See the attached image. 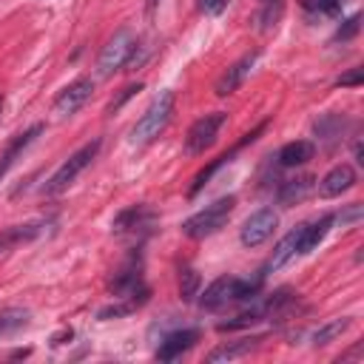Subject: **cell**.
Returning a JSON list of instances; mask_svg holds the SVG:
<instances>
[{
	"instance_id": "6",
	"label": "cell",
	"mask_w": 364,
	"mask_h": 364,
	"mask_svg": "<svg viewBox=\"0 0 364 364\" xmlns=\"http://www.w3.org/2000/svg\"><path fill=\"white\" fill-rule=\"evenodd\" d=\"M134 46H136V37H134L131 28L114 31V37H108V43L102 46V51L97 57V74L100 77H111L114 71H119L125 65V60L131 57Z\"/></svg>"
},
{
	"instance_id": "25",
	"label": "cell",
	"mask_w": 364,
	"mask_h": 364,
	"mask_svg": "<svg viewBox=\"0 0 364 364\" xmlns=\"http://www.w3.org/2000/svg\"><path fill=\"white\" fill-rule=\"evenodd\" d=\"M350 324H353V318H350V316H341V318H333V321L321 324V327H318V330L310 336L313 347H324V344L336 341L341 333H347V330H350Z\"/></svg>"
},
{
	"instance_id": "35",
	"label": "cell",
	"mask_w": 364,
	"mask_h": 364,
	"mask_svg": "<svg viewBox=\"0 0 364 364\" xmlns=\"http://www.w3.org/2000/svg\"><path fill=\"white\" fill-rule=\"evenodd\" d=\"M361 355V344H355L350 353H344V355H338V361H347V358H358Z\"/></svg>"
},
{
	"instance_id": "8",
	"label": "cell",
	"mask_w": 364,
	"mask_h": 364,
	"mask_svg": "<svg viewBox=\"0 0 364 364\" xmlns=\"http://www.w3.org/2000/svg\"><path fill=\"white\" fill-rule=\"evenodd\" d=\"M276 225H279L276 210H273V208H259V210L250 213V216L245 219V225L239 228V242H242L245 247H259V245H264V242L273 236Z\"/></svg>"
},
{
	"instance_id": "15",
	"label": "cell",
	"mask_w": 364,
	"mask_h": 364,
	"mask_svg": "<svg viewBox=\"0 0 364 364\" xmlns=\"http://www.w3.org/2000/svg\"><path fill=\"white\" fill-rule=\"evenodd\" d=\"M264 344V336H242L236 341H225L219 347H213L208 353V361L210 364H219V361H236V358H245L250 355L253 350H259Z\"/></svg>"
},
{
	"instance_id": "34",
	"label": "cell",
	"mask_w": 364,
	"mask_h": 364,
	"mask_svg": "<svg viewBox=\"0 0 364 364\" xmlns=\"http://www.w3.org/2000/svg\"><path fill=\"white\" fill-rule=\"evenodd\" d=\"M353 154H355V162H358V165H364V151H361V139H355V142H353Z\"/></svg>"
},
{
	"instance_id": "3",
	"label": "cell",
	"mask_w": 364,
	"mask_h": 364,
	"mask_svg": "<svg viewBox=\"0 0 364 364\" xmlns=\"http://www.w3.org/2000/svg\"><path fill=\"white\" fill-rule=\"evenodd\" d=\"M233 208H236V196H233V193L219 196V199H213L210 205H205L202 210H196L193 216H188V219L182 222V233H185L188 239L213 236V233H219V230L228 225Z\"/></svg>"
},
{
	"instance_id": "13",
	"label": "cell",
	"mask_w": 364,
	"mask_h": 364,
	"mask_svg": "<svg viewBox=\"0 0 364 364\" xmlns=\"http://www.w3.org/2000/svg\"><path fill=\"white\" fill-rule=\"evenodd\" d=\"M262 128H264V125L253 128L250 134H245V136H242V142H236V145H233L230 151H225V154H222V156H216V159H213V162H210L208 168H202V171H199V173L193 176V185H191L188 196H196V193H199V191H202V188H205V185L210 182V176H213V173H216L219 168H225V165H228V162H230V159H233V156H236V154H239V151H242V148H245L247 142H253V139H256V136L262 134Z\"/></svg>"
},
{
	"instance_id": "32",
	"label": "cell",
	"mask_w": 364,
	"mask_h": 364,
	"mask_svg": "<svg viewBox=\"0 0 364 364\" xmlns=\"http://www.w3.org/2000/svg\"><path fill=\"white\" fill-rule=\"evenodd\" d=\"M364 216V210H361V205L358 202H353V205H347L336 219H341V225H350V222H358Z\"/></svg>"
},
{
	"instance_id": "2",
	"label": "cell",
	"mask_w": 364,
	"mask_h": 364,
	"mask_svg": "<svg viewBox=\"0 0 364 364\" xmlns=\"http://www.w3.org/2000/svg\"><path fill=\"white\" fill-rule=\"evenodd\" d=\"M171 114H173V91H159L148 102V108L142 111V117L134 122V128H131V145H148V142H154L165 131V125L171 122Z\"/></svg>"
},
{
	"instance_id": "19",
	"label": "cell",
	"mask_w": 364,
	"mask_h": 364,
	"mask_svg": "<svg viewBox=\"0 0 364 364\" xmlns=\"http://www.w3.org/2000/svg\"><path fill=\"white\" fill-rule=\"evenodd\" d=\"M313 154H316V145L310 139H293V142H287V145L279 148L276 159H279L282 168H299V165L310 162Z\"/></svg>"
},
{
	"instance_id": "18",
	"label": "cell",
	"mask_w": 364,
	"mask_h": 364,
	"mask_svg": "<svg viewBox=\"0 0 364 364\" xmlns=\"http://www.w3.org/2000/svg\"><path fill=\"white\" fill-rule=\"evenodd\" d=\"M43 233V222H26V225H11L6 230H0V256L9 253L17 245H26L31 239H37Z\"/></svg>"
},
{
	"instance_id": "36",
	"label": "cell",
	"mask_w": 364,
	"mask_h": 364,
	"mask_svg": "<svg viewBox=\"0 0 364 364\" xmlns=\"http://www.w3.org/2000/svg\"><path fill=\"white\" fill-rule=\"evenodd\" d=\"M63 338H71V330H63V333H57V336L51 338V344H63Z\"/></svg>"
},
{
	"instance_id": "4",
	"label": "cell",
	"mask_w": 364,
	"mask_h": 364,
	"mask_svg": "<svg viewBox=\"0 0 364 364\" xmlns=\"http://www.w3.org/2000/svg\"><path fill=\"white\" fill-rule=\"evenodd\" d=\"M100 145H102L100 139H91V142H85L82 148H77V151H74V154H71V156H68V159L48 176V182L43 185V193H46V196H60L63 191H68V188L74 185V179H77V176L97 159Z\"/></svg>"
},
{
	"instance_id": "14",
	"label": "cell",
	"mask_w": 364,
	"mask_h": 364,
	"mask_svg": "<svg viewBox=\"0 0 364 364\" xmlns=\"http://www.w3.org/2000/svg\"><path fill=\"white\" fill-rule=\"evenodd\" d=\"M151 222H154V210L148 205H131V208H125V210H119L114 216L111 230L119 233V236H125V233H142V230H148Z\"/></svg>"
},
{
	"instance_id": "16",
	"label": "cell",
	"mask_w": 364,
	"mask_h": 364,
	"mask_svg": "<svg viewBox=\"0 0 364 364\" xmlns=\"http://www.w3.org/2000/svg\"><path fill=\"white\" fill-rule=\"evenodd\" d=\"M333 222H336V213H321L318 219L299 225V256H304V253L316 250V247L321 245V239L330 233Z\"/></svg>"
},
{
	"instance_id": "1",
	"label": "cell",
	"mask_w": 364,
	"mask_h": 364,
	"mask_svg": "<svg viewBox=\"0 0 364 364\" xmlns=\"http://www.w3.org/2000/svg\"><path fill=\"white\" fill-rule=\"evenodd\" d=\"M262 273L256 279H239V276H222L216 282H210L202 293H199V304L205 310H219V307H228L233 301H250L256 299L259 287H262Z\"/></svg>"
},
{
	"instance_id": "26",
	"label": "cell",
	"mask_w": 364,
	"mask_h": 364,
	"mask_svg": "<svg viewBox=\"0 0 364 364\" xmlns=\"http://www.w3.org/2000/svg\"><path fill=\"white\" fill-rule=\"evenodd\" d=\"M282 14H284V0H262L259 3V11H256L259 31H273L279 26Z\"/></svg>"
},
{
	"instance_id": "17",
	"label": "cell",
	"mask_w": 364,
	"mask_h": 364,
	"mask_svg": "<svg viewBox=\"0 0 364 364\" xmlns=\"http://www.w3.org/2000/svg\"><path fill=\"white\" fill-rule=\"evenodd\" d=\"M40 134H43V125H40V122H34L31 128H26V131L14 134V136L6 142V148H3V154H0V179L9 173V168L20 159V154H23V151H26V148L40 136Z\"/></svg>"
},
{
	"instance_id": "27",
	"label": "cell",
	"mask_w": 364,
	"mask_h": 364,
	"mask_svg": "<svg viewBox=\"0 0 364 364\" xmlns=\"http://www.w3.org/2000/svg\"><path fill=\"white\" fill-rule=\"evenodd\" d=\"M199 284H202V279L193 267L179 270V296H182V301H193L199 296Z\"/></svg>"
},
{
	"instance_id": "38",
	"label": "cell",
	"mask_w": 364,
	"mask_h": 364,
	"mask_svg": "<svg viewBox=\"0 0 364 364\" xmlns=\"http://www.w3.org/2000/svg\"><path fill=\"white\" fill-rule=\"evenodd\" d=\"M0 114H3V97H0Z\"/></svg>"
},
{
	"instance_id": "29",
	"label": "cell",
	"mask_w": 364,
	"mask_h": 364,
	"mask_svg": "<svg viewBox=\"0 0 364 364\" xmlns=\"http://www.w3.org/2000/svg\"><path fill=\"white\" fill-rule=\"evenodd\" d=\"M136 91H142V82H131V85L119 88V94L108 100V105H105V114H117V111H119V108H122V105H125V102H128V100H131Z\"/></svg>"
},
{
	"instance_id": "30",
	"label": "cell",
	"mask_w": 364,
	"mask_h": 364,
	"mask_svg": "<svg viewBox=\"0 0 364 364\" xmlns=\"http://www.w3.org/2000/svg\"><path fill=\"white\" fill-rule=\"evenodd\" d=\"M358 28H361V14L355 11L353 17H347V20L338 26V31H336V40H341V43H344V40H353V37L358 34Z\"/></svg>"
},
{
	"instance_id": "22",
	"label": "cell",
	"mask_w": 364,
	"mask_h": 364,
	"mask_svg": "<svg viewBox=\"0 0 364 364\" xmlns=\"http://www.w3.org/2000/svg\"><path fill=\"white\" fill-rule=\"evenodd\" d=\"M293 256H299V228H293L276 247H273V253H270V259H267V264H264V270H262V276L264 273H270V270H279L282 264H287Z\"/></svg>"
},
{
	"instance_id": "7",
	"label": "cell",
	"mask_w": 364,
	"mask_h": 364,
	"mask_svg": "<svg viewBox=\"0 0 364 364\" xmlns=\"http://www.w3.org/2000/svg\"><path fill=\"white\" fill-rule=\"evenodd\" d=\"M148 284L142 279V259L136 253H131L108 279V293L114 299H128V296H136V293H145Z\"/></svg>"
},
{
	"instance_id": "37",
	"label": "cell",
	"mask_w": 364,
	"mask_h": 364,
	"mask_svg": "<svg viewBox=\"0 0 364 364\" xmlns=\"http://www.w3.org/2000/svg\"><path fill=\"white\" fill-rule=\"evenodd\" d=\"M156 6H159V0H148V14H151V11L156 9Z\"/></svg>"
},
{
	"instance_id": "24",
	"label": "cell",
	"mask_w": 364,
	"mask_h": 364,
	"mask_svg": "<svg viewBox=\"0 0 364 364\" xmlns=\"http://www.w3.org/2000/svg\"><path fill=\"white\" fill-rule=\"evenodd\" d=\"M344 128H347V119H344L341 114H324V117H318L316 125H313L316 136H321L327 145H333L338 136H344Z\"/></svg>"
},
{
	"instance_id": "12",
	"label": "cell",
	"mask_w": 364,
	"mask_h": 364,
	"mask_svg": "<svg viewBox=\"0 0 364 364\" xmlns=\"http://www.w3.org/2000/svg\"><path fill=\"white\" fill-rule=\"evenodd\" d=\"M358 182L355 176V168L350 162H341L336 168H330L321 179H318V196L321 199H333V196H341L344 191H350L353 185Z\"/></svg>"
},
{
	"instance_id": "21",
	"label": "cell",
	"mask_w": 364,
	"mask_h": 364,
	"mask_svg": "<svg viewBox=\"0 0 364 364\" xmlns=\"http://www.w3.org/2000/svg\"><path fill=\"white\" fill-rule=\"evenodd\" d=\"M313 182H316V179H313L310 173L296 176V179H284V182H282V188H279V205L290 208V205H296V202L307 199V196H310V191H313Z\"/></svg>"
},
{
	"instance_id": "5",
	"label": "cell",
	"mask_w": 364,
	"mask_h": 364,
	"mask_svg": "<svg viewBox=\"0 0 364 364\" xmlns=\"http://www.w3.org/2000/svg\"><path fill=\"white\" fill-rule=\"evenodd\" d=\"M225 122H228V114H225V111L202 114V117L188 128V134H185V154H188V156L205 154V151L216 142V136H219V131H222Z\"/></svg>"
},
{
	"instance_id": "31",
	"label": "cell",
	"mask_w": 364,
	"mask_h": 364,
	"mask_svg": "<svg viewBox=\"0 0 364 364\" xmlns=\"http://www.w3.org/2000/svg\"><path fill=\"white\" fill-rule=\"evenodd\" d=\"M228 3H230V0H199L196 6H199V11H202V14L216 17V14H222V11L228 9Z\"/></svg>"
},
{
	"instance_id": "10",
	"label": "cell",
	"mask_w": 364,
	"mask_h": 364,
	"mask_svg": "<svg viewBox=\"0 0 364 364\" xmlns=\"http://www.w3.org/2000/svg\"><path fill=\"white\" fill-rule=\"evenodd\" d=\"M256 60H259V51H247V54H242L236 63H230V65L219 74V80H216V85H213L216 97H230L233 91H239V85L247 80V74H250V68L256 65Z\"/></svg>"
},
{
	"instance_id": "11",
	"label": "cell",
	"mask_w": 364,
	"mask_h": 364,
	"mask_svg": "<svg viewBox=\"0 0 364 364\" xmlns=\"http://www.w3.org/2000/svg\"><path fill=\"white\" fill-rule=\"evenodd\" d=\"M196 341H199V330H193V327L171 330V333H165V336L159 338L156 358H159V361H176V358L185 355Z\"/></svg>"
},
{
	"instance_id": "9",
	"label": "cell",
	"mask_w": 364,
	"mask_h": 364,
	"mask_svg": "<svg viewBox=\"0 0 364 364\" xmlns=\"http://www.w3.org/2000/svg\"><path fill=\"white\" fill-rule=\"evenodd\" d=\"M91 91H94V80H91V77H77L74 82H68V85L54 97V114H57V117H71V114H77V111L91 100Z\"/></svg>"
},
{
	"instance_id": "33",
	"label": "cell",
	"mask_w": 364,
	"mask_h": 364,
	"mask_svg": "<svg viewBox=\"0 0 364 364\" xmlns=\"http://www.w3.org/2000/svg\"><path fill=\"white\" fill-rule=\"evenodd\" d=\"M361 82H364V71H361V68H350L347 74L338 77V85H341V88H347V85L355 88V85H361Z\"/></svg>"
},
{
	"instance_id": "28",
	"label": "cell",
	"mask_w": 364,
	"mask_h": 364,
	"mask_svg": "<svg viewBox=\"0 0 364 364\" xmlns=\"http://www.w3.org/2000/svg\"><path fill=\"white\" fill-rule=\"evenodd\" d=\"M304 11L310 14H324V17H336L344 6V0H299Z\"/></svg>"
},
{
	"instance_id": "23",
	"label": "cell",
	"mask_w": 364,
	"mask_h": 364,
	"mask_svg": "<svg viewBox=\"0 0 364 364\" xmlns=\"http://www.w3.org/2000/svg\"><path fill=\"white\" fill-rule=\"evenodd\" d=\"M31 321V310L28 307H6L0 310V338H9L14 333H20L23 327H28Z\"/></svg>"
},
{
	"instance_id": "20",
	"label": "cell",
	"mask_w": 364,
	"mask_h": 364,
	"mask_svg": "<svg viewBox=\"0 0 364 364\" xmlns=\"http://www.w3.org/2000/svg\"><path fill=\"white\" fill-rule=\"evenodd\" d=\"M148 296H151V290L136 293V296H128V299H114L111 304H105V307H100V310H97V318H100V321H108V318L131 316L134 310H139V307L148 301Z\"/></svg>"
}]
</instances>
